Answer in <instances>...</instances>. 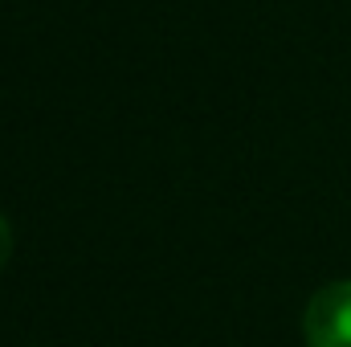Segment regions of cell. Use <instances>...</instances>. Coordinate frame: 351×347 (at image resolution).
Instances as JSON below:
<instances>
[{
    "label": "cell",
    "instance_id": "1",
    "mask_svg": "<svg viewBox=\"0 0 351 347\" xmlns=\"http://www.w3.org/2000/svg\"><path fill=\"white\" fill-rule=\"evenodd\" d=\"M306 347H351V278L311 294L302 311Z\"/></svg>",
    "mask_w": 351,
    "mask_h": 347
},
{
    "label": "cell",
    "instance_id": "2",
    "mask_svg": "<svg viewBox=\"0 0 351 347\" xmlns=\"http://www.w3.org/2000/svg\"><path fill=\"white\" fill-rule=\"evenodd\" d=\"M12 250H16V241H12V225L0 217V270L8 265V258H12Z\"/></svg>",
    "mask_w": 351,
    "mask_h": 347
}]
</instances>
